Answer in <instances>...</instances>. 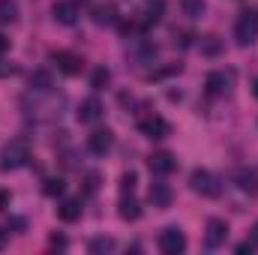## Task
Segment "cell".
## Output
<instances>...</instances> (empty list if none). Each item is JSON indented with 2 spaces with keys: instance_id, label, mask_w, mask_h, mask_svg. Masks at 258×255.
Returning <instances> with one entry per match:
<instances>
[{
  "instance_id": "d4e9b609",
  "label": "cell",
  "mask_w": 258,
  "mask_h": 255,
  "mask_svg": "<svg viewBox=\"0 0 258 255\" xmlns=\"http://www.w3.org/2000/svg\"><path fill=\"white\" fill-rule=\"evenodd\" d=\"M201 51H204V54H216V51H219V39H216V36L201 39Z\"/></svg>"
},
{
  "instance_id": "5bb4252c",
  "label": "cell",
  "mask_w": 258,
  "mask_h": 255,
  "mask_svg": "<svg viewBox=\"0 0 258 255\" xmlns=\"http://www.w3.org/2000/svg\"><path fill=\"white\" fill-rule=\"evenodd\" d=\"M117 213H120V219H126V222H135V219L141 216V204L135 201L132 192H123V195H120V201H117Z\"/></svg>"
},
{
  "instance_id": "4dcf8cb0",
  "label": "cell",
  "mask_w": 258,
  "mask_h": 255,
  "mask_svg": "<svg viewBox=\"0 0 258 255\" xmlns=\"http://www.w3.org/2000/svg\"><path fill=\"white\" fill-rule=\"evenodd\" d=\"M6 48H9V39H6V36H3V33H0V54H3V51H6Z\"/></svg>"
},
{
  "instance_id": "4316f807",
  "label": "cell",
  "mask_w": 258,
  "mask_h": 255,
  "mask_svg": "<svg viewBox=\"0 0 258 255\" xmlns=\"http://www.w3.org/2000/svg\"><path fill=\"white\" fill-rule=\"evenodd\" d=\"M51 246H54V249H66V237H60V234H51Z\"/></svg>"
},
{
  "instance_id": "8992f818",
  "label": "cell",
  "mask_w": 258,
  "mask_h": 255,
  "mask_svg": "<svg viewBox=\"0 0 258 255\" xmlns=\"http://www.w3.org/2000/svg\"><path fill=\"white\" fill-rule=\"evenodd\" d=\"M111 147H114V132H111V129H93V132L87 135V150H90L93 156H105Z\"/></svg>"
},
{
  "instance_id": "ac0fdd59",
  "label": "cell",
  "mask_w": 258,
  "mask_h": 255,
  "mask_svg": "<svg viewBox=\"0 0 258 255\" xmlns=\"http://www.w3.org/2000/svg\"><path fill=\"white\" fill-rule=\"evenodd\" d=\"M27 81H30L33 90H48V87H51V72H48V69H33Z\"/></svg>"
},
{
  "instance_id": "603a6c76",
  "label": "cell",
  "mask_w": 258,
  "mask_h": 255,
  "mask_svg": "<svg viewBox=\"0 0 258 255\" xmlns=\"http://www.w3.org/2000/svg\"><path fill=\"white\" fill-rule=\"evenodd\" d=\"M240 189H249V192H255L258 189V183H255V171H240Z\"/></svg>"
},
{
  "instance_id": "5b68a950",
  "label": "cell",
  "mask_w": 258,
  "mask_h": 255,
  "mask_svg": "<svg viewBox=\"0 0 258 255\" xmlns=\"http://www.w3.org/2000/svg\"><path fill=\"white\" fill-rule=\"evenodd\" d=\"M225 240H228V222L219 219V216H210L207 225H204V243H207L210 249H219Z\"/></svg>"
},
{
  "instance_id": "9c48e42d",
  "label": "cell",
  "mask_w": 258,
  "mask_h": 255,
  "mask_svg": "<svg viewBox=\"0 0 258 255\" xmlns=\"http://www.w3.org/2000/svg\"><path fill=\"white\" fill-rule=\"evenodd\" d=\"M90 18H93V24L96 27H111V24H117V6L108 0V3H96L93 6V12H90Z\"/></svg>"
},
{
  "instance_id": "cb8c5ba5",
  "label": "cell",
  "mask_w": 258,
  "mask_h": 255,
  "mask_svg": "<svg viewBox=\"0 0 258 255\" xmlns=\"http://www.w3.org/2000/svg\"><path fill=\"white\" fill-rule=\"evenodd\" d=\"M135 183H138L135 171H126V174L120 177V192H132V189H135Z\"/></svg>"
},
{
  "instance_id": "d6a6232c",
  "label": "cell",
  "mask_w": 258,
  "mask_h": 255,
  "mask_svg": "<svg viewBox=\"0 0 258 255\" xmlns=\"http://www.w3.org/2000/svg\"><path fill=\"white\" fill-rule=\"evenodd\" d=\"M252 90H255V96H258V81H255V87H252Z\"/></svg>"
},
{
  "instance_id": "9a60e30c",
  "label": "cell",
  "mask_w": 258,
  "mask_h": 255,
  "mask_svg": "<svg viewBox=\"0 0 258 255\" xmlns=\"http://www.w3.org/2000/svg\"><path fill=\"white\" fill-rule=\"evenodd\" d=\"M51 15H54V21H60V24H75V18H78V9H75V3L72 0H60V3H54L51 6Z\"/></svg>"
},
{
  "instance_id": "3957f363",
  "label": "cell",
  "mask_w": 258,
  "mask_h": 255,
  "mask_svg": "<svg viewBox=\"0 0 258 255\" xmlns=\"http://www.w3.org/2000/svg\"><path fill=\"white\" fill-rule=\"evenodd\" d=\"M234 39H237V45L240 48H246V45H252L258 39V15H249V12H243L240 18H237V24H234Z\"/></svg>"
},
{
  "instance_id": "6da1fadb",
  "label": "cell",
  "mask_w": 258,
  "mask_h": 255,
  "mask_svg": "<svg viewBox=\"0 0 258 255\" xmlns=\"http://www.w3.org/2000/svg\"><path fill=\"white\" fill-rule=\"evenodd\" d=\"M30 159V144L27 138H12L3 144L0 150V171H15V168H24Z\"/></svg>"
},
{
  "instance_id": "f546056e",
  "label": "cell",
  "mask_w": 258,
  "mask_h": 255,
  "mask_svg": "<svg viewBox=\"0 0 258 255\" xmlns=\"http://www.w3.org/2000/svg\"><path fill=\"white\" fill-rule=\"evenodd\" d=\"M6 237H9V228H6V225H3V228H0V249H3V246H6Z\"/></svg>"
},
{
  "instance_id": "ba28073f",
  "label": "cell",
  "mask_w": 258,
  "mask_h": 255,
  "mask_svg": "<svg viewBox=\"0 0 258 255\" xmlns=\"http://www.w3.org/2000/svg\"><path fill=\"white\" fill-rule=\"evenodd\" d=\"M138 129H141V135H147V138H165L171 126L165 123V117H159V114H147V117L138 120Z\"/></svg>"
},
{
  "instance_id": "8fae6325",
  "label": "cell",
  "mask_w": 258,
  "mask_h": 255,
  "mask_svg": "<svg viewBox=\"0 0 258 255\" xmlns=\"http://www.w3.org/2000/svg\"><path fill=\"white\" fill-rule=\"evenodd\" d=\"M51 60L57 63V69H60L63 75H78V72L84 69V60H81L78 54H72V51H54Z\"/></svg>"
},
{
  "instance_id": "7c38bea8",
  "label": "cell",
  "mask_w": 258,
  "mask_h": 255,
  "mask_svg": "<svg viewBox=\"0 0 258 255\" xmlns=\"http://www.w3.org/2000/svg\"><path fill=\"white\" fill-rule=\"evenodd\" d=\"M228 87H231V72H222V69L210 72V75H207V81H204V90H207L210 96H222Z\"/></svg>"
},
{
  "instance_id": "7402d4cb",
  "label": "cell",
  "mask_w": 258,
  "mask_h": 255,
  "mask_svg": "<svg viewBox=\"0 0 258 255\" xmlns=\"http://www.w3.org/2000/svg\"><path fill=\"white\" fill-rule=\"evenodd\" d=\"M63 189H66V183L60 180V177H48V180L42 183V192H45L48 198H57V195H63Z\"/></svg>"
},
{
  "instance_id": "ffe728a7",
  "label": "cell",
  "mask_w": 258,
  "mask_h": 255,
  "mask_svg": "<svg viewBox=\"0 0 258 255\" xmlns=\"http://www.w3.org/2000/svg\"><path fill=\"white\" fill-rule=\"evenodd\" d=\"M204 0H180V12L186 15V18H201L204 15Z\"/></svg>"
},
{
  "instance_id": "d6986e66",
  "label": "cell",
  "mask_w": 258,
  "mask_h": 255,
  "mask_svg": "<svg viewBox=\"0 0 258 255\" xmlns=\"http://www.w3.org/2000/svg\"><path fill=\"white\" fill-rule=\"evenodd\" d=\"M108 84H111V72H108L105 66H96V69L90 72V87H93V90H105Z\"/></svg>"
},
{
  "instance_id": "52a82bcc",
  "label": "cell",
  "mask_w": 258,
  "mask_h": 255,
  "mask_svg": "<svg viewBox=\"0 0 258 255\" xmlns=\"http://www.w3.org/2000/svg\"><path fill=\"white\" fill-rule=\"evenodd\" d=\"M147 168H150L156 177H165V174H171V171L177 168V159H174L168 150H156V153L147 156Z\"/></svg>"
},
{
  "instance_id": "83f0119b",
  "label": "cell",
  "mask_w": 258,
  "mask_h": 255,
  "mask_svg": "<svg viewBox=\"0 0 258 255\" xmlns=\"http://www.w3.org/2000/svg\"><path fill=\"white\" fill-rule=\"evenodd\" d=\"M237 252H240V255L252 252V243H249V240H246V243H237Z\"/></svg>"
},
{
  "instance_id": "e575fe53",
  "label": "cell",
  "mask_w": 258,
  "mask_h": 255,
  "mask_svg": "<svg viewBox=\"0 0 258 255\" xmlns=\"http://www.w3.org/2000/svg\"><path fill=\"white\" fill-rule=\"evenodd\" d=\"M255 15H258V12H255Z\"/></svg>"
},
{
  "instance_id": "836d02e7",
  "label": "cell",
  "mask_w": 258,
  "mask_h": 255,
  "mask_svg": "<svg viewBox=\"0 0 258 255\" xmlns=\"http://www.w3.org/2000/svg\"><path fill=\"white\" fill-rule=\"evenodd\" d=\"M3 72H6V66H0V75H3Z\"/></svg>"
},
{
  "instance_id": "f1b7e54d",
  "label": "cell",
  "mask_w": 258,
  "mask_h": 255,
  "mask_svg": "<svg viewBox=\"0 0 258 255\" xmlns=\"http://www.w3.org/2000/svg\"><path fill=\"white\" fill-rule=\"evenodd\" d=\"M249 243H252V249L258 246V222L252 225V234H249Z\"/></svg>"
},
{
  "instance_id": "4fadbf2b",
  "label": "cell",
  "mask_w": 258,
  "mask_h": 255,
  "mask_svg": "<svg viewBox=\"0 0 258 255\" xmlns=\"http://www.w3.org/2000/svg\"><path fill=\"white\" fill-rule=\"evenodd\" d=\"M102 111H105L102 102H99L96 96H90V99H84V102L78 105V120H81V123H96V120L102 117Z\"/></svg>"
},
{
  "instance_id": "7a4b0ae2",
  "label": "cell",
  "mask_w": 258,
  "mask_h": 255,
  "mask_svg": "<svg viewBox=\"0 0 258 255\" xmlns=\"http://www.w3.org/2000/svg\"><path fill=\"white\" fill-rule=\"evenodd\" d=\"M156 246H159V252L162 255H180L183 249H186V234H183L177 225H168V228L159 231Z\"/></svg>"
},
{
  "instance_id": "30bf717a",
  "label": "cell",
  "mask_w": 258,
  "mask_h": 255,
  "mask_svg": "<svg viewBox=\"0 0 258 255\" xmlns=\"http://www.w3.org/2000/svg\"><path fill=\"white\" fill-rule=\"evenodd\" d=\"M147 198H150V204H153V207L165 210V207H171V201H174V192H171V186H168L165 180H156V183H150Z\"/></svg>"
},
{
  "instance_id": "44dd1931",
  "label": "cell",
  "mask_w": 258,
  "mask_h": 255,
  "mask_svg": "<svg viewBox=\"0 0 258 255\" xmlns=\"http://www.w3.org/2000/svg\"><path fill=\"white\" fill-rule=\"evenodd\" d=\"M18 18V3L15 0H0V24H12Z\"/></svg>"
},
{
  "instance_id": "1f68e13d",
  "label": "cell",
  "mask_w": 258,
  "mask_h": 255,
  "mask_svg": "<svg viewBox=\"0 0 258 255\" xmlns=\"http://www.w3.org/2000/svg\"><path fill=\"white\" fill-rule=\"evenodd\" d=\"M72 3H90V0H72Z\"/></svg>"
},
{
  "instance_id": "e0dca14e",
  "label": "cell",
  "mask_w": 258,
  "mask_h": 255,
  "mask_svg": "<svg viewBox=\"0 0 258 255\" xmlns=\"http://www.w3.org/2000/svg\"><path fill=\"white\" fill-rule=\"evenodd\" d=\"M87 249H90V255L114 252V249H117V240H114V237H93V240L87 243Z\"/></svg>"
},
{
  "instance_id": "484cf974",
  "label": "cell",
  "mask_w": 258,
  "mask_h": 255,
  "mask_svg": "<svg viewBox=\"0 0 258 255\" xmlns=\"http://www.w3.org/2000/svg\"><path fill=\"white\" fill-rule=\"evenodd\" d=\"M9 201H12V192L0 189V210H6V207H9Z\"/></svg>"
},
{
  "instance_id": "2e32d148",
  "label": "cell",
  "mask_w": 258,
  "mask_h": 255,
  "mask_svg": "<svg viewBox=\"0 0 258 255\" xmlns=\"http://www.w3.org/2000/svg\"><path fill=\"white\" fill-rule=\"evenodd\" d=\"M81 201L78 198H66L60 201V207H57V216H60V222H75V219H81Z\"/></svg>"
},
{
  "instance_id": "277c9868",
  "label": "cell",
  "mask_w": 258,
  "mask_h": 255,
  "mask_svg": "<svg viewBox=\"0 0 258 255\" xmlns=\"http://www.w3.org/2000/svg\"><path fill=\"white\" fill-rule=\"evenodd\" d=\"M189 186H192V192L204 195V198H216L219 195V180L207 168H195L192 174H189Z\"/></svg>"
}]
</instances>
